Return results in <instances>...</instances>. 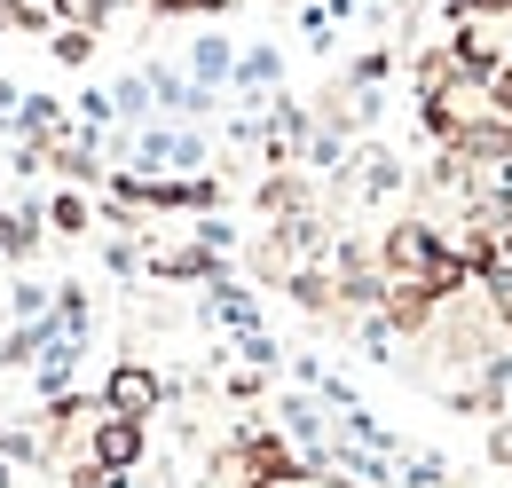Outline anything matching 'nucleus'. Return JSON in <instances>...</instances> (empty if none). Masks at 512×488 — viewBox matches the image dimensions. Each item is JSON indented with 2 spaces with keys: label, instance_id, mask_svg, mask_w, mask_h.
<instances>
[{
  "label": "nucleus",
  "instance_id": "obj_5",
  "mask_svg": "<svg viewBox=\"0 0 512 488\" xmlns=\"http://www.w3.org/2000/svg\"><path fill=\"white\" fill-rule=\"evenodd\" d=\"M237 465H245V473L268 488V481H284V473L300 465V449H292L284 433H245V441H237Z\"/></svg>",
  "mask_w": 512,
  "mask_h": 488
},
{
  "label": "nucleus",
  "instance_id": "obj_7",
  "mask_svg": "<svg viewBox=\"0 0 512 488\" xmlns=\"http://www.w3.org/2000/svg\"><path fill=\"white\" fill-rule=\"evenodd\" d=\"M284 292H292V307H308V315H339V276L331 268H316V260H300L292 276H284Z\"/></svg>",
  "mask_w": 512,
  "mask_h": 488
},
{
  "label": "nucleus",
  "instance_id": "obj_16",
  "mask_svg": "<svg viewBox=\"0 0 512 488\" xmlns=\"http://www.w3.org/2000/svg\"><path fill=\"white\" fill-rule=\"evenodd\" d=\"M489 95H497V126H512V63L489 71Z\"/></svg>",
  "mask_w": 512,
  "mask_h": 488
},
{
  "label": "nucleus",
  "instance_id": "obj_4",
  "mask_svg": "<svg viewBox=\"0 0 512 488\" xmlns=\"http://www.w3.org/2000/svg\"><path fill=\"white\" fill-rule=\"evenodd\" d=\"M166 394H174V386H166L150 363H111V378H103V394H95V402H103V410H119V418H142V426H150V410H166Z\"/></svg>",
  "mask_w": 512,
  "mask_h": 488
},
{
  "label": "nucleus",
  "instance_id": "obj_2",
  "mask_svg": "<svg viewBox=\"0 0 512 488\" xmlns=\"http://www.w3.org/2000/svg\"><path fill=\"white\" fill-rule=\"evenodd\" d=\"M205 158H213V150H205L197 126H142L127 166L134 174H205Z\"/></svg>",
  "mask_w": 512,
  "mask_h": 488
},
{
  "label": "nucleus",
  "instance_id": "obj_13",
  "mask_svg": "<svg viewBox=\"0 0 512 488\" xmlns=\"http://www.w3.org/2000/svg\"><path fill=\"white\" fill-rule=\"evenodd\" d=\"M0 32H48V8L40 0H0Z\"/></svg>",
  "mask_w": 512,
  "mask_h": 488
},
{
  "label": "nucleus",
  "instance_id": "obj_10",
  "mask_svg": "<svg viewBox=\"0 0 512 488\" xmlns=\"http://www.w3.org/2000/svg\"><path fill=\"white\" fill-rule=\"evenodd\" d=\"M260 213H268V221H292V213H308V182H300L292 166H276V174L260 182Z\"/></svg>",
  "mask_w": 512,
  "mask_h": 488
},
{
  "label": "nucleus",
  "instance_id": "obj_9",
  "mask_svg": "<svg viewBox=\"0 0 512 488\" xmlns=\"http://www.w3.org/2000/svg\"><path fill=\"white\" fill-rule=\"evenodd\" d=\"M48 237V221H40V205H16V213H0V260H32V244Z\"/></svg>",
  "mask_w": 512,
  "mask_h": 488
},
{
  "label": "nucleus",
  "instance_id": "obj_6",
  "mask_svg": "<svg viewBox=\"0 0 512 488\" xmlns=\"http://www.w3.org/2000/svg\"><path fill=\"white\" fill-rule=\"evenodd\" d=\"M276 79H284V56H276V48H245V56L229 63L237 103H268V95H276Z\"/></svg>",
  "mask_w": 512,
  "mask_h": 488
},
{
  "label": "nucleus",
  "instance_id": "obj_8",
  "mask_svg": "<svg viewBox=\"0 0 512 488\" xmlns=\"http://www.w3.org/2000/svg\"><path fill=\"white\" fill-rule=\"evenodd\" d=\"M229 63H237V48H229L221 32H197V40H190V79H197V87L221 95V87H229Z\"/></svg>",
  "mask_w": 512,
  "mask_h": 488
},
{
  "label": "nucleus",
  "instance_id": "obj_15",
  "mask_svg": "<svg viewBox=\"0 0 512 488\" xmlns=\"http://www.w3.org/2000/svg\"><path fill=\"white\" fill-rule=\"evenodd\" d=\"M95 56V32H87V24H64V32H56V63H87Z\"/></svg>",
  "mask_w": 512,
  "mask_h": 488
},
{
  "label": "nucleus",
  "instance_id": "obj_18",
  "mask_svg": "<svg viewBox=\"0 0 512 488\" xmlns=\"http://www.w3.org/2000/svg\"><path fill=\"white\" fill-rule=\"evenodd\" d=\"M473 16H512V0H465Z\"/></svg>",
  "mask_w": 512,
  "mask_h": 488
},
{
  "label": "nucleus",
  "instance_id": "obj_1",
  "mask_svg": "<svg viewBox=\"0 0 512 488\" xmlns=\"http://www.w3.org/2000/svg\"><path fill=\"white\" fill-rule=\"evenodd\" d=\"M79 457L103 465L111 481H127L134 465L150 457V426H142V418H119V410H95V418H87V441H79Z\"/></svg>",
  "mask_w": 512,
  "mask_h": 488
},
{
  "label": "nucleus",
  "instance_id": "obj_3",
  "mask_svg": "<svg viewBox=\"0 0 512 488\" xmlns=\"http://www.w3.org/2000/svg\"><path fill=\"white\" fill-rule=\"evenodd\" d=\"M442 252H449L442 229H434L426 213H410V221H386V237H379V268H386V276H426Z\"/></svg>",
  "mask_w": 512,
  "mask_h": 488
},
{
  "label": "nucleus",
  "instance_id": "obj_12",
  "mask_svg": "<svg viewBox=\"0 0 512 488\" xmlns=\"http://www.w3.org/2000/svg\"><path fill=\"white\" fill-rule=\"evenodd\" d=\"M40 221H48L56 237H87V229H95V213H87V197H79V189L48 197V213H40Z\"/></svg>",
  "mask_w": 512,
  "mask_h": 488
},
{
  "label": "nucleus",
  "instance_id": "obj_17",
  "mask_svg": "<svg viewBox=\"0 0 512 488\" xmlns=\"http://www.w3.org/2000/svg\"><path fill=\"white\" fill-rule=\"evenodd\" d=\"M48 300H56L48 284H16V315H48Z\"/></svg>",
  "mask_w": 512,
  "mask_h": 488
},
{
  "label": "nucleus",
  "instance_id": "obj_14",
  "mask_svg": "<svg viewBox=\"0 0 512 488\" xmlns=\"http://www.w3.org/2000/svg\"><path fill=\"white\" fill-rule=\"evenodd\" d=\"M481 300H489V315L512 331V268H489V276H481Z\"/></svg>",
  "mask_w": 512,
  "mask_h": 488
},
{
  "label": "nucleus",
  "instance_id": "obj_11",
  "mask_svg": "<svg viewBox=\"0 0 512 488\" xmlns=\"http://www.w3.org/2000/svg\"><path fill=\"white\" fill-rule=\"evenodd\" d=\"M213 315H221V323H229V331H260V307H253V292H245V284H229V276H213Z\"/></svg>",
  "mask_w": 512,
  "mask_h": 488
},
{
  "label": "nucleus",
  "instance_id": "obj_19",
  "mask_svg": "<svg viewBox=\"0 0 512 488\" xmlns=\"http://www.w3.org/2000/svg\"><path fill=\"white\" fill-rule=\"evenodd\" d=\"M331 8H347V0H331Z\"/></svg>",
  "mask_w": 512,
  "mask_h": 488
}]
</instances>
